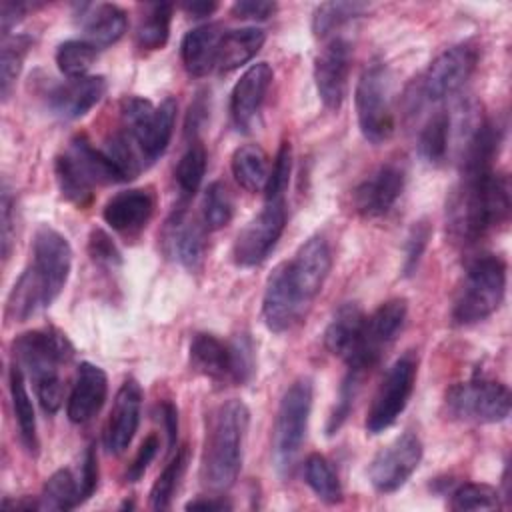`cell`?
<instances>
[{
    "label": "cell",
    "mask_w": 512,
    "mask_h": 512,
    "mask_svg": "<svg viewBox=\"0 0 512 512\" xmlns=\"http://www.w3.org/2000/svg\"><path fill=\"white\" fill-rule=\"evenodd\" d=\"M70 268V242L58 230L42 224L32 240V264L20 274L8 294V318L24 322L48 308L60 296Z\"/></svg>",
    "instance_id": "obj_1"
},
{
    "label": "cell",
    "mask_w": 512,
    "mask_h": 512,
    "mask_svg": "<svg viewBox=\"0 0 512 512\" xmlns=\"http://www.w3.org/2000/svg\"><path fill=\"white\" fill-rule=\"evenodd\" d=\"M510 184L500 172L462 174L446 206L448 230L460 244H474L508 222Z\"/></svg>",
    "instance_id": "obj_2"
},
{
    "label": "cell",
    "mask_w": 512,
    "mask_h": 512,
    "mask_svg": "<svg viewBox=\"0 0 512 512\" xmlns=\"http://www.w3.org/2000/svg\"><path fill=\"white\" fill-rule=\"evenodd\" d=\"M12 354L14 364L28 372L42 410L56 414L64 400L60 366L74 356L68 336L56 328L30 330L12 342Z\"/></svg>",
    "instance_id": "obj_3"
},
{
    "label": "cell",
    "mask_w": 512,
    "mask_h": 512,
    "mask_svg": "<svg viewBox=\"0 0 512 512\" xmlns=\"http://www.w3.org/2000/svg\"><path fill=\"white\" fill-rule=\"evenodd\" d=\"M248 422V406L236 398L222 402L210 414L202 456V480L210 490L222 492L236 482L242 466Z\"/></svg>",
    "instance_id": "obj_4"
},
{
    "label": "cell",
    "mask_w": 512,
    "mask_h": 512,
    "mask_svg": "<svg viewBox=\"0 0 512 512\" xmlns=\"http://www.w3.org/2000/svg\"><path fill=\"white\" fill-rule=\"evenodd\" d=\"M506 294V264L496 254L476 256L466 270L462 288L452 308V320L460 326L476 324L492 316Z\"/></svg>",
    "instance_id": "obj_5"
},
{
    "label": "cell",
    "mask_w": 512,
    "mask_h": 512,
    "mask_svg": "<svg viewBox=\"0 0 512 512\" xmlns=\"http://www.w3.org/2000/svg\"><path fill=\"white\" fill-rule=\"evenodd\" d=\"M176 110V100L170 96L160 106L140 96H126L120 102L122 132L136 144L146 166L166 152L174 132Z\"/></svg>",
    "instance_id": "obj_6"
},
{
    "label": "cell",
    "mask_w": 512,
    "mask_h": 512,
    "mask_svg": "<svg viewBox=\"0 0 512 512\" xmlns=\"http://www.w3.org/2000/svg\"><path fill=\"white\" fill-rule=\"evenodd\" d=\"M314 384L310 378L294 380L284 392L272 432V458L280 474H290L306 438L312 412Z\"/></svg>",
    "instance_id": "obj_7"
},
{
    "label": "cell",
    "mask_w": 512,
    "mask_h": 512,
    "mask_svg": "<svg viewBox=\"0 0 512 512\" xmlns=\"http://www.w3.org/2000/svg\"><path fill=\"white\" fill-rule=\"evenodd\" d=\"M476 62L478 52L470 44H458L438 54L424 74L410 86L414 106L436 104L456 94L474 74Z\"/></svg>",
    "instance_id": "obj_8"
},
{
    "label": "cell",
    "mask_w": 512,
    "mask_h": 512,
    "mask_svg": "<svg viewBox=\"0 0 512 512\" xmlns=\"http://www.w3.org/2000/svg\"><path fill=\"white\" fill-rule=\"evenodd\" d=\"M356 116L362 136L370 144L386 142L394 132V112L390 104V78L382 62H372L358 78Z\"/></svg>",
    "instance_id": "obj_9"
},
{
    "label": "cell",
    "mask_w": 512,
    "mask_h": 512,
    "mask_svg": "<svg viewBox=\"0 0 512 512\" xmlns=\"http://www.w3.org/2000/svg\"><path fill=\"white\" fill-rule=\"evenodd\" d=\"M416 374L418 356L414 350H408L388 368L382 384L378 386L366 414V432L380 434L398 420L414 392Z\"/></svg>",
    "instance_id": "obj_10"
},
{
    "label": "cell",
    "mask_w": 512,
    "mask_h": 512,
    "mask_svg": "<svg viewBox=\"0 0 512 512\" xmlns=\"http://www.w3.org/2000/svg\"><path fill=\"white\" fill-rule=\"evenodd\" d=\"M446 404L456 418L494 424L510 414V390L502 382L476 376L454 384L446 394Z\"/></svg>",
    "instance_id": "obj_11"
},
{
    "label": "cell",
    "mask_w": 512,
    "mask_h": 512,
    "mask_svg": "<svg viewBox=\"0 0 512 512\" xmlns=\"http://www.w3.org/2000/svg\"><path fill=\"white\" fill-rule=\"evenodd\" d=\"M408 304L404 298H392L380 304L370 316H366L362 338L356 352L346 360L350 370L368 374L398 338L404 328Z\"/></svg>",
    "instance_id": "obj_12"
},
{
    "label": "cell",
    "mask_w": 512,
    "mask_h": 512,
    "mask_svg": "<svg viewBox=\"0 0 512 512\" xmlns=\"http://www.w3.org/2000/svg\"><path fill=\"white\" fill-rule=\"evenodd\" d=\"M286 226V202L272 200L238 232L232 258L242 268L258 266L266 260L270 250L276 246Z\"/></svg>",
    "instance_id": "obj_13"
},
{
    "label": "cell",
    "mask_w": 512,
    "mask_h": 512,
    "mask_svg": "<svg viewBox=\"0 0 512 512\" xmlns=\"http://www.w3.org/2000/svg\"><path fill=\"white\" fill-rule=\"evenodd\" d=\"M422 442L416 434L404 432L382 448L370 462L368 478L376 492L392 494L400 490L416 472L422 460Z\"/></svg>",
    "instance_id": "obj_14"
},
{
    "label": "cell",
    "mask_w": 512,
    "mask_h": 512,
    "mask_svg": "<svg viewBox=\"0 0 512 512\" xmlns=\"http://www.w3.org/2000/svg\"><path fill=\"white\" fill-rule=\"evenodd\" d=\"M306 310L308 306L292 282L288 262L278 264L268 276L262 296V318L266 328L276 334L288 332Z\"/></svg>",
    "instance_id": "obj_15"
},
{
    "label": "cell",
    "mask_w": 512,
    "mask_h": 512,
    "mask_svg": "<svg viewBox=\"0 0 512 512\" xmlns=\"http://www.w3.org/2000/svg\"><path fill=\"white\" fill-rule=\"evenodd\" d=\"M350 64L352 44L346 38H330V42L314 60V82L318 96L322 104L332 112H338L344 102Z\"/></svg>",
    "instance_id": "obj_16"
},
{
    "label": "cell",
    "mask_w": 512,
    "mask_h": 512,
    "mask_svg": "<svg viewBox=\"0 0 512 512\" xmlns=\"http://www.w3.org/2000/svg\"><path fill=\"white\" fill-rule=\"evenodd\" d=\"M406 172L396 162L378 166L352 192L354 210L364 218H380L392 210L404 192Z\"/></svg>",
    "instance_id": "obj_17"
},
{
    "label": "cell",
    "mask_w": 512,
    "mask_h": 512,
    "mask_svg": "<svg viewBox=\"0 0 512 512\" xmlns=\"http://www.w3.org/2000/svg\"><path fill=\"white\" fill-rule=\"evenodd\" d=\"M292 282L304 300L306 306L312 304V300L322 290L330 268H332V252L322 236L308 238L294 254V258L288 262Z\"/></svg>",
    "instance_id": "obj_18"
},
{
    "label": "cell",
    "mask_w": 512,
    "mask_h": 512,
    "mask_svg": "<svg viewBox=\"0 0 512 512\" xmlns=\"http://www.w3.org/2000/svg\"><path fill=\"white\" fill-rule=\"evenodd\" d=\"M140 408H142V388L134 378H126L116 392L106 428H104V448L110 454H122L140 422Z\"/></svg>",
    "instance_id": "obj_19"
},
{
    "label": "cell",
    "mask_w": 512,
    "mask_h": 512,
    "mask_svg": "<svg viewBox=\"0 0 512 512\" xmlns=\"http://www.w3.org/2000/svg\"><path fill=\"white\" fill-rule=\"evenodd\" d=\"M106 94L104 76H80L68 78L62 84H56L48 96V108L54 116L62 120H76L90 112Z\"/></svg>",
    "instance_id": "obj_20"
},
{
    "label": "cell",
    "mask_w": 512,
    "mask_h": 512,
    "mask_svg": "<svg viewBox=\"0 0 512 512\" xmlns=\"http://www.w3.org/2000/svg\"><path fill=\"white\" fill-rule=\"evenodd\" d=\"M272 78H274L272 68L266 62H258V64H252L234 84L230 94V114L238 130L246 132L252 128L264 104Z\"/></svg>",
    "instance_id": "obj_21"
},
{
    "label": "cell",
    "mask_w": 512,
    "mask_h": 512,
    "mask_svg": "<svg viewBox=\"0 0 512 512\" xmlns=\"http://www.w3.org/2000/svg\"><path fill=\"white\" fill-rule=\"evenodd\" d=\"M154 194L146 188H130L114 194L104 210V222L120 234H138L154 214Z\"/></svg>",
    "instance_id": "obj_22"
},
{
    "label": "cell",
    "mask_w": 512,
    "mask_h": 512,
    "mask_svg": "<svg viewBox=\"0 0 512 512\" xmlns=\"http://www.w3.org/2000/svg\"><path fill=\"white\" fill-rule=\"evenodd\" d=\"M108 394V376L106 372L90 362H82L72 384L66 414L74 424H84L94 418L106 402Z\"/></svg>",
    "instance_id": "obj_23"
},
{
    "label": "cell",
    "mask_w": 512,
    "mask_h": 512,
    "mask_svg": "<svg viewBox=\"0 0 512 512\" xmlns=\"http://www.w3.org/2000/svg\"><path fill=\"white\" fill-rule=\"evenodd\" d=\"M206 230L208 228L202 222L188 218L184 208L174 212L166 222V230H164L166 244L172 256H176L178 262L190 272L200 270L204 264Z\"/></svg>",
    "instance_id": "obj_24"
},
{
    "label": "cell",
    "mask_w": 512,
    "mask_h": 512,
    "mask_svg": "<svg viewBox=\"0 0 512 512\" xmlns=\"http://www.w3.org/2000/svg\"><path fill=\"white\" fill-rule=\"evenodd\" d=\"M366 314L356 302L342 304L324 330V346L332 356L348 360L362 338Z\"/></svg>",
    "instance_id": "obj_25"
},
{
    "label": "cell",
    "mask_w": 512,
    "mask_h": 512,
    "mask_svg": "<svg viewBox=\"0 0 512 512\" xmlns=\"http://www.w3.org/2000/svg\"><path fill=\"white\" fill-rule=\"evenodd\" d=\"M222 32L218 24H202L188 30L180 42V58L190 76L202 78L216 66Z\"/></svg>",
    "instance_id": "obj_26"
},
{
    "label": "cell",
    "mask_w": 512,
    "mask_h": 512,
    "mask_svg": "<svg viewBox=\"0 0 512 512\" xmlns=\"http://www.w3.org/2000/svg\"><path fill=\"white\" fill-rule=\"evenodd\" d=\"M502 144V126L498 120H480L470 132L462 150V174L492 170Z\"/></svg>",
    "instance_id": "obj_27"
},
{
    "label": "cell",
    "mask_w": 512,
    "mask_h": 512,
    "mask_svg": "<svg viewBox=\"0 0 512 512\" xmlns=\"http://www.w3.org/2000/svg\"><path fill=\"white\" fill-rule=\"evenodd\" d=\"M190 364L214 382H230V346L214 334L198 332L190 342Z\"/></svg>",
    "instance_id": "obj_28"
},
{
    "label": "cell",
    "mask_w": 512,
    "mask_h": 512,
    "mask_svg": "<svg viewBox=\"0 0 512 512\" xmlns=\"http://www.w3.org/2000/svg\"><path fill=\"white\" fill-rule=\"evenodd\" d=\"M80 20L86 34L84 40L96 48H106L118 42L128 28L126 12L116 4H88V12L82 14Z\"/></svg>",
    "instance_id": "obj_29"
},
{
    "label": "cell",
    "mask_w": 512,
    "mask_h": 512,
    "mask_svg": "<svg viewBox=\"0 0 512 512\" xmlns=\"http://www.w3.org/2000/svg\"><path fill=\"white\" fill-rule=\"evenodd\" d=\"M66 154L74 160V164L82 170V174L96 186V184H116L126 182V176L120 168L110 160L104 150L92 146L86 136H74Z\"/></svg>",
    "instance_id": "obj_30"
},
{
    "label": "cell",
    "mask_w": 512,
    "mask_h": 512,
    "mask_svg": "<svg viewBox=\"0 0 512 512\" xmlns=\"http://www.w3.org/2000/svg\"><path fill=\"white\" fill-rule=\"evenodd\" d=\"M266 42V32L256 28V26H246V28H236L230 32H224L218 44V56H216V66L222 72L236 70L250 62L260 48Z\"/></svg>",
    "instance_id": "obj_31"
},
{
    "label": "cell",
    "mask_w": 512,
    "mask_h": 512,
    "mask_svg": "<svg viewBox=\"0 0 512 512\" xmlns=\"http://www.w3.org/2000/svg\"><path fill=\"white\" fill-rule=\"evenodd\" d=\"M232 176L246 192H260L268 180V156L258 144H242L234 150Z\"/></svg>",
    "instance_id": "obj_32"
},
{
    "label": "cell",
    "mask_w": 512,
    "mask_h": 512,
    "mask_svg": "<svg viewBox=\"0 0 512 512\" xmlns=\"http://www.w3.org/2000/svg\"><path fill=\"white\" fill-rule=\"evenodd\" d=\"M10 398H12L14 418L18 424L20 442L30 454H36L38 452V434H36L34 406H32L30 394L24 384V372L16 364H12V368H10Z\"/></svg>",
    "instance_id": "obj_33"
},
{
    "label": "cell",
    "mask_w": 512,
    "mask_h": 512,
    "mask_svg": "<svg viewBox=\"0 0 512 512\" xmlns=\"http://www.w3.org/2000/svg\"><path fill=\"white\" fill-rule=\"evenodd\" d=\"M172 4L154 2L148 4L140 24L136 28V44L142 50H160L168 42L170 22H172Z\"/></svg>",
    "instance_id": "obj_34"
},
{
    "label": "cell",
    "mask_w": 512,
    "mask_h": 512,
    "mask_svg": "<svg viewBox=\"0 0 512 512\" xmlns=\"http://www.w3.org/2000/svg\"><path fill=\"white\" fill-rule=\"evenodd\" d=\"M54 174L62 196L76 208H86L94 200V184L82 174L74 160L64 152L54 162Z\"/></svg>",
    "instance_id": "obj_35"
},
{
    "label": "cell",
    "mask_w": 512,
    "mask_h": 512,
    "mask_svg": "<svg viewBox=\"0 0 512 512\" xmlns=\"http://www.w3.org/2000/svg\"><path fill=\"white\" fill-rule=\"evenodd\" d=\"M40 510H74L82 504L80 482L66 468L56 470L44 484L42 494L38 496Z\"/></svg>",
    "instance_id": "obj_36"
},
{
    "label": "cell",
    "mask_w": 512,
    "mask_h": 512,
    "mask_svg": "<svg viewBox=\"0 0 512 512\" xmlns=\"http://www.w3.org/2000/svg\"><path fill=\"white\" fill-rule=\"evenodd\" d=\"M368 10L364 2H322L312 14V32L316 38H328L344 24L360 18Z\"/></svg>",
    "instance_id": "obj_37"
},
{
    "label": "cell",
    "mask_w": 512,
    "mask_h": 512,
    "mask_svg": "<svg viewBox=\"0 0 512 512\" xmlns=\"http://www.w3.org/2000/svg\"><path fill=\"white\" fill-rule=\"evenodd\" d=\"M304 480L318 500L326 504L342 502V486L336 470L322 454H310L304 462Z\"/></svg>",
    "instance_id": "obj_38"
},
{
    "label": "cell",
    "mask_w": 512,
    "mask_h": 512,
    "mask_svg": "<svg viewBox=\"0 0 512 512\" xmlns=\"http://www.w3.org/2000/svg\"><path fill=\"white\" fill-rule=\"evenodd\" d=\"M188 460H190L188 446H180L176 450V454L172 456V460L164 466V470L160 472L156 482L152 484V490H150L152 510H168L170 508L174 492L178 490V484L188 468Z\"/></svg>",
    "instance_id": "obj_39"
},
{
    "label": "cell",
    "mask_w": 512,
    "mask_h": 512,
    "mask_svg": "<svg viewBox=\"0 0 512 512\" xmlns=\"http://www.w3.org/2000/svg\"><path fill=\"white\" fill-rule=\"evenodd\" d=\"M450 140V116L440 110L428 118L418 136V152L428 164H442L448 154Z\"/></svg>",
    "instance_id": "obj_40"
},
{
    "label": "cell",
    "mask_w": 512,
    "mask_h": 512,
    "mask_svg": "<svg viewBox=\"0 0 512 512\" xmlns=\"http://www.w3.org/2000/svg\"><path fill=\"white\" fill-rule=\"evenodd\" d=\"M32 48V38L26 34L20 36H12L4 40L2 46V56H0V94L2 100H8L16 78L22 72V64L24 58L28 54V50Z\"/></svg>",
    "instance_id": "obj_41"
},
{
    "label": "cell",
    "mask_w": 512,
    "mask_h": 512,
    "mask_svg": "<svg viewBox=\"0 0 512 512\" xmlns=\"http://www.w3.org/2000/svg\"><path fill=\"white\" fill-rule=\"evenodd\" d=\"M98 56V48L88 40H66L56 50L58 70L66 78L86 76Z\"/></svg>",
    "instance_id": "obj_42"
},
{
    "label": "cell",
    "mask_w": 512,
    "mask_h": 512,
    "mask_svg": "<svg viewBox=\"0 0 512 512\" xmlns=\"http://www.w3.org/2000/svg\"><path fill=\"white\" fill-rule=\"evenodd\" d=\"M206 160H208L206 150L198 142L190 144L188 150L178 160L174 176H176V184H178V190H180L182 198H192L198 192V188L204 180Z\"/></svg>",
    "instance_id": "obj_43"
},
{
    "label": "cell",
    "mask_w": 512,
    "mask_h": 512,
    "mask_svg": "<svg viewBox=\"0 0 512 512\" xmlns=\"http://www.w3.org/2000/svg\"><path fill=\"white\" fill-rule=\"evenodd\" d=\"M234 214V202L224 182H212L202 196V224L208 230L224 228Z\"/></svg>",
    "instance_id": "obj_44"
},
{
    "label": "cell",
    "mask_w": 512,
    "mask_h": 512,
    "mask_svg": "<svg viewBox=\"0 0 512 512\" xmlns=\"http://www.w3.org/2000/svg\"><path fill=\"white\" fill-rule=\"evenodd\" d=\"M500 492L488 484L466 482L460 484L450 496L452 510H494L500 508Z\"/></svg>",
    "instance_id": "obj_45"
},
{
    "label": "cell",
    "mask_w": 512,
    "mask_h": 512,
    "mask_svg": "<svg viewBox=\"0 0 512 512\" xmlns=\"http://www.w3.org/2000/svg\"><path fill=\"white\" fill-rule=\"evenodd\" d=\"M230 382L246 384L252 380L256 370L254 344L248 334H236L230 342Z\"/></svg>",
    "instance_id": "obj_46"
},
{
    "label": "cell",
    "mask_w": 512,
    "mask_h": 512,
    "mask_svg": "<svg viewBox=\"0 0 512 512\" xmlns=\"http://www.w3.org/2000/svg\"><path fill=\"white\" fill-rule=\"evenodd\" d=\"M290 172H292V146H290V142L284 140L276 152L272 170L268 172V180L264 186L266 202L284 200V194H286V188L290 182Z\"/></svg>",
    "instance_id": "obj_47"
},
{
    "label": "cell",
    "mask_w": 512,
    "mask_h": 512,
    "mask_svg": "<svg viewBox=\"0 0 512 512\" xmlns=\"http://www.w3.org/2000/svg\"><path fill=\"white\" fill-rule=\"evenodd\" d=\"M362 378L364 374L358 372V370H350L348 368V374L340 386V394H338V402L328 418V424H326V432L328 434H336L340 430V426L344 424V420L348 418L352 406H354V400H356V394L360 390V384H362Z\"/></svg>",
    "instance_id": "obj_48"
},
{
    "label": "cell",
    "mask_w": 512,
    "mask_h": 512,
    "mask_svg": "<svg viewBox=\"0 0 512 512\" xmlns=\"http://www.w3.org/2000/svg\"><path fill=\"white\" fill-rule=\"evenodd\" d=\"M88 254L94 264L108 268V270H114L122 264V256H120V250L116 248L114 240L100 228H94L88 236Z\"/></svg>",
    "instance_id": "obj_49"
},
{
    "label": "cell",
    "mask_w": 512,
    "mask_h": 512,
    "mask_svg": "<svg viewBox=\"0 0 512 512\" xmlns=\"http://www.w3.org/2000/svg\"><path fill=\"white\" fill-rule=\"evenodd\" d=\"M430 240V226L426 220H420L412 226L408 238H406V248H404V264H402V272L404 276H410L416 272L418 262L428 246Z\"/></svg>",
    "instance_id": "obj_50"
},
{
    "label": "cell",
    "mask_w": 512,
    "mask_h": 512,
    "mask_svg": "<svg viewBox=\"0 0 512 512\" xmlns=\"http://www.w3.org/2000/svg\"><path fill=\"white\" fill-rule=\"evenodd\" d=\"M158 448H160L158 436H156V434H148V436L144 438V442L140 444L136 456L132 458V462H130L128 468H126V482H138V480L144 476L146 468H148L150 462L156 458Z\"/></svg>",
    "instance_id": "obj_51"
},
{
    "label": "cell",
    "mask_w": 512,
    "mask_h": 512,
    "mask_svg": "<svg viewBox=\"0 0 512 512\" xmlns=\"http://www.w3.org/2000/svg\"><path fill=\"white\" fill-rule=\"evenodd\" d=\"M78 482H80V494H82V502H84L94 494V490L98 486V458H96L94 446H88L84 452Z\"/></svg>",
    "instance_id": "obj_52"
},
{
    "label": "cell",
    "mask_w": 512,
    "mask_h": 512,
    "mask_svg": "<svg viewBox=\"0 0 512 512\" xmlns=\"http://www.w3.org/2000/svg\"><path fill=\"white\" fill-rule=\"evenodd\" d=\"M276 2L268 0H238L232 4L230 12L234 18L242 20H266L276 12Z\"/></svg>",
    "instance_id": "obj_53"
},
{
    "label": "cell",
    "mask_w": 512,
    "mask_h": 512,
    "mask_svg": "<svg viewBox=\"0 0 512 512\" xmlns=\"http://www.w3.org/2000/svg\"><path fill=\"white\" fill-rule=\"evenodd\" d=\"M0 206H2V256L8 258L14 242V198L6 186L2 190Z\"/></svg>",
    "instance_id": "obj_54"
},
{
    "label": "cell",
    "mask_w": 512,
    "mask_h": 512,
    "mask_svg": "<svg viewBox=\"0 0 512 512\" xmlns=\"http://www.w3.org/2000/svg\"><path fill=\"white\" fill-rule=\"evenodd\" d=\"M28 8H30V4H26V2H12V0H4L2 2V8H0V28H2V36L4 38L24 18Z\"/></svg>",
    "instance_id": "obj_55"
},
{
    "label": "cell",
    "mask_w": 512,
    "mask_h": 512,
    "mask_svg": "<svg viewBox=\"0 0 512 512\" xmlns=\"http://www.w3.org/2000/svg\"><path fill=\"white\" fill-rule=\"evenodd\" d=\"M160 412H162L164 430L168 434V450H172L176 444V436H178V408L172 402H164Z\"/></svg>",
    "instance_id": "obj_56"
},
{
    "label": "cell",
    "mask_w": 512,
    "mask_h": 512,
    "mask_svg": "<svg viewBox=\"0 0 512 512\" xmlns=\"http://www.w3.org/2000/svg\"><path fill=\"white\" fill-rule=\"evenodd\" d=\"M186 510H202V512H224L232 510V504L220 496L214 498H196L186 504Z\"/></svg>",
    "instance_id": "obj_57"
},
{
    "label": "cell",
    "mask_w": 512,
    "mask_h": 512,
    "mask_svg": "<svg viewBox=\"0 0 512 512\" xmlns=\"http://www.w3.org/2000/svg\"><path fill=\"white\" fill-rule=\"evenodd\" d=\"M182 8L192 16V18H206L210 16L218 4L216 2H202V0H196V2H186L182 4Z\"/></svg>",
    "instance_id": "obj_58"
}]
</instances>
